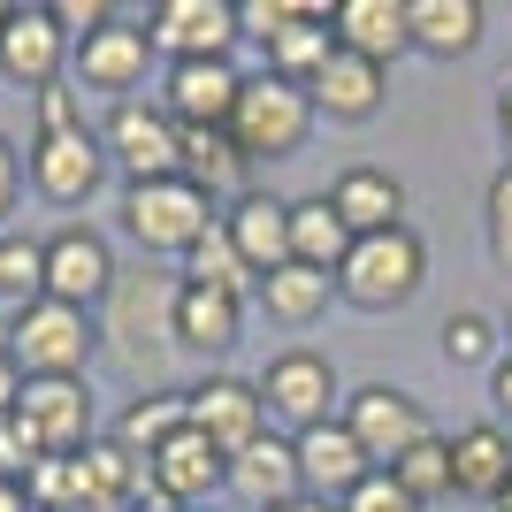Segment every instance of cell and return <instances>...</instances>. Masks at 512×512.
<instances>
[{
    "instance_id": "obj_42",
    "label": "cell",
    "mask_w": 512,
    "mask_h": 512,
    "mask_svg": "<svg viewBox=\"0 0 512 512\" xmlns=\"http://www.w3.org/2000/svg\"><path fill=\"white\" fill-rule=\"evenodd\" d=\"M16 192H23V153H16V138L0 130V222H8V207H16Z\"/></svg>"
},
{
    "instance_id": "obj_6",
    "label": "cell",
    "mask_w": 512,
    "mask_h": 512,
    "mask_svg": "<svg viewBox=\"0 0 512 512\" xmlns=\"http://www.w3.org/2000/svg\"><path fill=\"white\" fill-rule=\"evenodd\" d=\"M260 406H268V421L291 428V436H306V428H321V421H337V413H344L337 360H329V352H306V344L276 352V360L260 367Z\"/></svg>"
},
{
    "instance_id": "obj_49",
    "label": "cell",
    "mask_w": 512,
    "mask_h": 512,
    "mask_svg": "<svg viewBox=\"0 0 512 512\" xmlns=\"http://www.w3.org/2000/svg\"><path fill=\"white\" fill-rule=\"evenodd\" d=\"M8 16H16V0H0V31H8Z\"/></svg>"
},
{
    "instance_id": "obj_4",
    "label": "cell",
    "mask_w": 512,
    "mask_h": 512,
    "mask_svg": "<svg viewBox=\"0 0 512 512\" xmlns=\"http://www.w3.org/2000/svg\"><path fill=\"white\" fill-rule=\"evenodd\" d=\"M314 92L306 85H283V77H245V92H237L230 107V138L245 161H291V153H306V138H314Z\"/></svg>"
},
{
    "instance_id": "obj_23",
    "label": "cell",
    "mask_w": 512,
    "mask_h": 512,
    "mask_svg": "<svg viewBox=\"0 0 512 512\" xmlns=\"http://www.w3.org/2000/svg\"><path fill=\"white\" fill-rule=\"evenodd\" d=\"M512 482V436L497 421H467L451 436V497H474V505H497Z\"/></svg>"
},
{
    "instance_id": "obj_9",
    "label": "cell",
    "mask_w": 512,
    "mask_h": 512,
    "mask_svg": "<svg viewBox=\"0 0 512 512\" xmlns=\"http://www.w3.org/2000/svg\"><path fill=\"white\" fill-rule=\"evenodd\" d=\"M46 260V283H39V299H62L77 306V314H92V306H107V291H115V245H107L92 222H62V230L39 245Z\"/></svg>"
},
{
    "instance_id": "obj_38",
    "label": "cell",
    "mask_w": 512,
    "mask_h": 512,
    "mask_svg": "<svg viewBox=\"0 0 512 512\" xmlns=\"http://www.w3.org/2000/svg\"><path fill=\"white\" fill-rule=\"evenodd\" d=\"M46 16H54V31H62L69 46H85L92 31L115 23V8H107V0H46Z\"/></svg>"
},
{
    "instance_id": "obj_29",
    "label": "cell",
    "mask_w": 512,
    "mask_h": 512,
    "mask_svg": "<svg viewBox=\"0 0 512 512\" xmlns=\"http://www.w3.org/2000/svg\"><path fill=\"white\" fill-rule=\"evenodd\" d=\"M253 299L268 306V321H283V329H314V321L329 314V299H337V276L283 260L276 276H260V283H253Z\"/></svg>"
},
{
    "instance_id": "obj_28",
    "label": "cell",
    "mask_w": 512,
    "mask_h": 512,
    "mask_svg": "<svg viewBox=\"0 0 512 512\" xmlns=\"http://www.w3.org/2000/svg\"><path fill=\"white\" fill-rule=\"evenodd\" d=\"M176 176H184V184H199L214 207L253 192V184H245V176H253V161L237 153L230 130H184V169H176Z\"/></svg>"
},
{
    "instance_id": "obj_34",
    "label": "cell",
    "mask_w": 512,
    "mask_h": 512,
    "mask_svg": "<svg viewBox=\"0 0 512 512\" xmlns=\"http://www.w3.org/2000/svg\"><path fill=\"white\" fill-rule=\"evenodd\" d=\"M184 283H199V291H222V299H253V268L237 260L230 230L214 222L207 237H199L192 253H184Z\"/></svg>"
},
{
    "instance_id": "obj_19",
    "label": "cell",
    "mask_w": 512,
    "mask_h": 512,
    "mask_svg": "<svg viewBox=\"0 0 512 512\" xmlns=\"http://www.w3.org/2000/svg\"><path fill=\"white\" fill-rule=\"evenodd\" d=\"M222 230H230L237 260L253 268V283H260V276H276L283 260H291V199H276V192H245V199H230Z\"/></svg>"
},
{
    "instance_id": "obj_51",
    "label": "cell",
    "mask_w": 512,
    "mask_h": 512,
    "mask_svg": "<svg viewBox=\"0 0 512 512\" xmlns=\"http://www.w3.org/2000/svg\"><path fill=\"white\" fill-rule=\"evenodd\" d=\"M62 512H100V505H92V497H85V505H62Z\"/></svg>"
},
{
    "instance_id": "obj_48",
    "label": "cell",
    "mask_w": 512,
    "mask_h": 512,
    "mask_svg": "<svg viewBox=\"0 0 512 512\" xmlns=\"http://www.w3.org/2000/svg\"><path fill=\"white\" fill-rule=\"evenodd\" d=\"M276 512H337V505H314V497H291V505H276Z\"/></svg>"
},
{
    "instance_id": "obj_11",
    "label": "cell",
    "mask_w": 512,
    "mask_h": 512,
    "mask_svg": "<svg viewBox=\"0 0 512 512\" xmlns=\"http://www.w3.org/2000/svg\"><path fill=\"white\" fill-rule=\"evenodd\" d=\"M184 428L207 436L222 459H237L253 436H268L260 383H245V375H207V383H192V390H184Z\"/></svg>"
},
{
    "instance_id": "obj_25",
    "label": "cell",
    "mask_w": 512,
    "mask_h": 512,
    "mask_svg": "<svg viewBox=\"0 0 512 512\" xmlns=\"http://www.w3.org/2000/svg\"><path fill=\"white\" fill-rule=\"evenodd\" d=\"M329 207L344 214V230L352 237H375V230H398V222H406V184H398V176L390 169H344L337 184H329Z\"/></svg>"
},
{
    "instance_id": "obj_15",
    "label": "cell",
    "mask_w": 512,
    "mask_h": 512,
    "mask_svg": "<svg viewBox=\"0 0 512 512\" xmlns=\"http://www.w3.org/2000/svg\"><path fill=\"white\" fill-rule=\"evenodd\" d=\"M237 92H245V77H237L230 62H169L153 100H161V115H169L176 130H230Z\"/></svg>"
},
{
    "instance_id": "obj_14",
    "label": "cell",
    "mask_w": 512,
    "mask_h": 512,
    "mask_svg": "<svg viewBox=\"0 0 512 512\" xmlns=\"http://www.w3.org/2000/svg\"><path fill=\"white\" fill-rule=\"evenodd\" d=\"M69 62H77V85L85 92H107V100H138V85H146V69L161 62L146 39V23L115 16L107 31H92L85 46H69Z\"/></svg>"
},
{
    "instance_id": "obj_44",
    "label": "cell",
    "mask_w": 512,
    "mask_h": 512,
    "mask_svg": "<svg viewBox=\"0 0 512 512\" xmlns=\"http://www.w3.org/2000/svg\"><path fill=\"white\" fill-rule=\"evenodd\" d=\"M16 398H23V367L8 360V344H0V421L16 413Z\"/></svg>"
},
{
    "instance_id": "obj_22",
    "label": "cell",
    "mask_w": 512,
    "mask_h": 512,
    "mask_svg": "<svg viewBox=\"0 0 512 512\" xmlns=\"http://www.w3.org/2000/svg\"><path fill=\"white\" fill-rule=\"evenodd\" d=\"M306 92H314V115H329V123H375V115H383V92H390V69H375V62H360V54L337 46Z\"/></svg>"
},
{
    "instance_id": "obj_30",
    "label": "cell",
    "mask_w": 512,
    "mask_h": 512,
    "mask_svg": "<svg viewBox=\"0 0 512 512\" xmlns=\"http://www.w3.org/2000/svg\"><path fill=\"white\" fill-rule=\"evenodd\" d=\"M77 474H85V497L100 512H130L138 497L153 490V482H146V459H130L115 436H92V444L77 451Z\"/></svg>"
},
{
    "instance_id": "obj_17",
    "label": "cell",
    "mask_w": 512,
    "mask_h": 512,
    "mask_svg": "<svg viewBox=\"0 0 512 512\" xmlns=\"http://www.w3.org/2000/svg\"><path fill=\"white\" fill-rule=\"evenodd\" d=\"M291 451H299V490L314 497V505H344V497L375 474L344 421H321V428H306V436H291Z\"/></svg>"
},
{
    "instance_id": "obj_16",
    "label": "cell",
    "mask_w": 512,
    "mask_h": 512,
    "mask_svg": "<svg viewBox=\"0 0 512 512\" xmlns=\"http://www.w3.org/2000/svg\"><path fill=\"white\" fill-rule=\"evenodd\" d=\"M146 482H153V497H169V505H184V512H207L214 505V490H230V459L207 444V436H169V444L146 459Z\"/></svg>"
},
{
    "instance_id": "obj_37",
    "label": "cell",
    "mask_w": 512,
    "mask_h": 512,
    "mask_svg": "<svg viewBox=\"0 0 512 512\" xmlns=\"http://www.w3.org/2000/svg\"><path fill=\"white\" fill-rule=\"evenodd\" d=\"M482 237H490V260L512 276V161L490 176V192H482Z\"/></svg>"
},
{
    "instance_id": "obj_20",
    "label": "cell",
    "mask_w": 512,
    "mask_h": 512,
    "mask_svg": "<svg viewBox=\"0 0 512 512\" xmlns=\"http://www.w3.org/2000/svg\"><path fill=\"white\" fill-rule=\"evenodd\" d=\"M329 39H337L344 54H360V62L390 69L398 54H413L406 0H337V8H329Z\"/></svg>"
},
{
    "instance_id": "obj_2",
    "label": "cell",
    "mask_w": 512,
    "mask_h": 512,
    "mask_svg": "<svg viewBox=\"0 0 512 512\" xmlns=\"http://www.w3.org/2000/svg\"><path fill=\"white\" fill-rule=\"evenodd\" d=\"M421 283H428V245L413 222H398V230L352 237V253L337 268V299L360 306V314H398Z\"/></svg>"
},
{
    "instance_id": "obj_18",
    "label": "cell",
    "mask_w": 512,
    "mask_h": 512,
    "mask_svg": "<svg viewBox=\"0 0 512 512\" xmlns=\"http://www.w3.org/2000/svg\"><path fill=\"white\" fill-rule=\"evenodd\" d=\"M62 69H69V39L54 31V16L46 8H16L8 31H0V77L39 100L46 85H62Z\"/></svg>"
},
{
    "instance_id": "obj_40",
    "label": "cell",
    "mask_w": 512,
    "mask_h": 512,
    "mask_svg": "<svg viewBox=\"0 0 512 512\" xmlns=\"http://www.w3.org/2000/svg\"><path fill=\"white\" fill-rule=\"evenodd\" d=\"M283 23H291V0H237V39H276Z\"/></svg>"
},
{
    "instance_id": "obj_39",
    "label": "cell",
    "mask_w": 512,
    "mask_h": 512,
    "mask_svg": "<svg viewBox=\"0 0 512 512\" xmlns=\"http://www.w3.org/2000/svg\"><path fill=\"white\" fill-rule=\"evenodd\" d=\"M337 512H421V505H413V497L398 490V474H390V467H375V474H367V482H360L352 497H344Z\"/></svg>"
},
{
    "instance_id": "obj_43",
    "label": "cell",
    "mask_w": 512,
    "mask_h": 512,
    "mask_svg": "<svg viewBox=\"0 0 512 512\" xmlns=\"http://www.w3.org/2000/svg\"><path fill=\"white\" fill-rule=\"evenodd\" d=\"M490 421H497V428L512 436V352H505V360L490 367Z\"/></svg>"
},
{
    "instance_id": "obj_27",
    "label": "cell",
    "mask_w": 512,
    "mask_h": 512,
    "mask_svg": "<svg viewBox=\"0 0 512 512\" xmlns=\"http://www.w3.org/2000/svg\"><path fill=\"white\" fill-rule=\"evenodd\" d=\"M329 54H337V39H329V8H321V0H291V23L268 39V77H283V85H314Z\"/></svg>"
},
{
    "instance_id": "obj_35",
    "label": "cell",
    "mask_w": 512,
    "mask_h": 512,
    "mask_svg": "<svg viewBox=\"0 0 512 512\" xmlns=\"http://www.w3.org/2000/svg\"><path fill=\"white\" fill-rule=\"evenodd\" d=\"M390 474H398V490L428 512L436 497H451V436H421V444H413Z\"/></svg>"
},
{
    "instance_id": "obj_13",
    "label": "cell",
    "mask_w": 512,
    "mask_h": 512,
    "mask_svg": "<svg viewBox=\"0 0 512 512\" xmlns=\"http://www.w3.org/2000/svg\"><path fill=\"white\" fill-rule=\"evenodd\" d=\"M16 421L39 436L46 459H77V451L100 436V421H92V390L85 375H54V383H23L16 398Z\"/></svg>"
},
{
    "instance_id": "obj_31",
    "label": "cell",
    "mask_w": 512,
    "mask_h": 512,
    "mask_svg": "<svg viewBox=\"0 0 512 512\" xmlns=\"http://www.w3.org/2000/svg\"><path fill=\"white\" fill-rule=\"evenodd\" d=\"M344 253H352V230H344V214L329 207V192L291 199V260H299V268H321V276H337Z\"/></svg>"
},
{
    "instance_id": "obj_50",
    "label": "cell",
    "mask_w": 512,
    "mask_h": 512,
    "mask_svg": "<svg viewBox=\"0 0 512 512\" xmlns=\"http://www.w3.org/2000/svg\"><path fill=\"white\" fill-rule=\"evenodd\" d=\"M497 512H512V482H505V497H497Z\"/></svg>"
},
{
    "instance_id": "obj_7",
    "label": "cell",
    "mask_w": 512,
    "mask_h": 512,
    "mask_svg": "<svg viewBox=\"0 0 512 512\" xmlns=\"http://www.w3.org/2000/svg\"><path fill=\"white\" fill-rule=\"evenodd\" d=\"M107 169H123V184H161L184 169V130L161 115V100H115L100 123Z\"/></svg>"
},
{
    "instance_id": "obj_45",
    "label": "cell",
    "mask_w": 512,
    "mask_h": 512,
    "mask_svg": "<svg viewBox=\"0 0 512 512\" xmlns=\"http://www.w3.org/2000/svg\"><path fill=\"white\" fill-rule=\"evenodd\" d=\"M0 512H31V490H23V474H0Z\"/></svg>"
},
{
    "instance_id": "obj_24",
    "label": "cell",
    "mask_w": 512,
    "mask_h": 512,
    "mask_svg": "<svg viewBox=\"0 0 512 512\" xmlns=\"http://www.w3.org/2000/svg\"><path fill=\"white\" fill-rule=\"evenodd\" d=\"M245 337V299H222V291H199V283L176 276V352H199V360H222Z\"/></svg>"
},
{
    "instance_id": "obj_33",
    "label": "cell",
    "mask_w": 512,
    "mask_h": 512,
    "mask_svg": "<svg viewBox=\"0 0 512 512\" xmlns=\"http://www.w3.org/2000/svg\"><path fill=\"white\" fill-rule=\"evenodd\" d=\"M444 367H482L490 375L497 360H505V321L482 314V306H459V314H444Z\"/></svg>"
},
{
    "instance_id": "obj_46",
    "label": "cell",
    "mask_w": 512,
    "mask_h": 512,
    "mask_svg": "<svg viewBox=\"0 0 512 512\" xmlns=\"http://www.w3.org/2000/svg\"><path fill=\"white\" fill-rule=\"evenodd\" d=\"M497 130H505V153H512V85L497 92Z\"/></svg>"
},
{
    "instance_id": "obj_41",
    "label": "cell",
    "mask_w": 512,
    "mask_h": 512,
    "mask_svg": "<svg viewBox=\"0 0 512 512\" xmlns=\"http://www.w3.org/2000/svg\"><path fill=\"white\" fill-rule=\"evenodd\" d=\"M39 130H85V92L46 85V92H39Z\"/></svg>"
},
{
    "instance_id": "obj_10",
    "label": "cell",
    "mask_w": 512,
    "mask_h": 512,
    "mask_svg": "<svg viewBox=\"0 0 512 512\" xmlns=\"http://www.w3.org/2000/svg\"><path fill=\"white\" fill-rule=\"evenodd\" d=\"M23 176L46 207H85L92 192L107 184V153H100V130H39L23 146Z\"/></svg>"
},
{
    "instance_id": "obj_32",
    "label": "cell",
    "mask_w": 512,
    "mask_h": 512,
    "mask_svg": "<svg viewBox=\"0 0 512 512\" xmlns=\"http://www.w3.org/2000/svg\"><path fill=\"white\" fill-rule=\"evenodd\" d=\"M107 436H115L130 459H153L169 436H184V390H146V398H130L123 421L107 428Z\"/></svg>"
},
{
    "instance_id": "obj_8",
    "label": "cell",
    "mask_w": 512,
    "mask_h": 512,
    "mask_svg": "<svg viewBox=\"0 0 512 512\" xmlns=\"http://www.w3.org/2000/svg\"><path fill=\"white\" fill-rule=\"evenodd\" d=\"M344 428H352V444L367 451V467H398L421 436H436V421H428V406L413 398V390L398 383H360V390H344Z\"/></svg>"
},
{
    "instance_id": "obj_36",
    "label": "cell",
    "mask_w": 512,
    "mask_h": 512,
    "mask_svg": "<svg viewBox=\"0 0 512 512\" xmlns=\"http://www.w3.org/2000/svg\"><path fill=\"white\" fill-rule=\"evenodd\" d=\"M46 283L39 237H0V306H31Z\"/></svg>"
},
{
    "instance_id": "obj_52",
    "label": "cell",
    "mask_w": 512,
    "mask_h": 512,
    "mask_svg": "<svg viewBox=\"0 0 512 512\" xmlns=\"http://www.w3.org/2000/svg\"><path fill=\"white\" fill-rule=\"evenodd\" d=\"M505 352H512V314H505Z\"/></svg>"
},
{
    "instance_id": "obj_53",
    "label": "cell",
    "mask_w": 512,
    "mask_h": 512,
    "mask_svg": "<svg viewBox=\"0 0 512 512\" xmlns=\"http://www.w3.org/2000/svg\"><path fill=\"white\" fill-rule=\"evenodd\" d=\"M207 512H214V505H207Z\"/></svg>"
},
{
    "instance_id": "obj_26",
    "label": "cell",
    "mask_w": 512,
    "mask_h": 512,
    "mask_svg": "<svg viewBox=\"0 0 512 512\" xmlns=\"http://www.w3.org/2000/svg\"><path fill=\"white\" fill-rule=\"evenodd\" d=\"M406 39L428 62H459L482 46V0H406Z\"/></svg>"
},
{
    "instance_id": "obj_21",
    "label": "cell",
    "mask_w": 512,
    "mask_h": 512,
    "mask_svg": "<svg viewBox=\"0 0 512 512\" xmlns=\"http://www.w3.org/2000/svg\"><path fill=\"white\" fill-rule=\"evenodd\" d=\"M230 497H245L253 512H276V505H291V497H306L299 490V451H291V436H253V444L230 459Z\"/></svg>"
},
{
    "instance_id": "obj_5",
    "label": "cell",
    "mask_w": 512,
    "mask_h": 512,
    "mask_svg": "<svg viewBox=\"0 0 512 512\" xmlns=\"http://www.w3.org/2000/svg\"><path fill=\"white\" fill-rule=\"evenodd\" d=\"M222 214H214V199L199 192V184H184V176H161V184H123V230L138 253L153 260H184L199 245V237L214 230Z\"/></svg>"
},
{
    "instance_id": "obj_1",
    "label": "cell",
    "mask_w": 512,
    "mask_h": 512,
    "mask_svg": "<svg viewBox=\"0 0 512 512\" xmlns=\"http://www.w3.org/2000/svg\"><path fill=\"white\" fill-rule=\"evenodd\" d=\"M92 329H100L107 360L123 367V375L161 383V367L176 352V283L153 276V268H123L115 291H107V306L92 314Z\"/></svg>"
},
{
    "instance_id": "obj_3",
    "label": "cell",
    "mask_w": 512,
    "mask_h": 512,
    "mask_svg": "<svg viewBox=\"0 0 512 512\" xmlns=\"http://www.w3.org/2000/svg\"><path fill=\"white\" fill-rule=\"evenodd\" d=\"M8 360L23 367V383H54V375H85L92 352H100V329H92V314H77V306L62 299H31L8 314Z\"/></svg>"
},
{
    "instance_id": "obj_47",
    "label": "cell",
    "mask_w": 512,
    "mask_h": 512,
    "mask_svg": "<svg viewBox=\"0 0 512 512\" xmlns=\"http://www.w3.org/2000/svg\"><path fill=\"white\" fill-rule=\"evenodd\" d=\"M130 512H184V505H169V497H153V490H146V497H138Z\"/></svg>"
},
{
    "instance_id": "obj_12",
    "label": "cell",
    "mask_w": 512,
    "mask_h": 512,
    "mask_svg": "<svg viewBox=\"0 0 512 512\" xmlns=\"http://www.w3.org/2000/svg\"><path fill=\"white\" fill-rule=\"evenodd\" d=\"M146 39H153V54H169V62H230L237 0H153Z\"/></svg>"
}]
</instances>
